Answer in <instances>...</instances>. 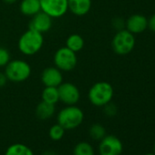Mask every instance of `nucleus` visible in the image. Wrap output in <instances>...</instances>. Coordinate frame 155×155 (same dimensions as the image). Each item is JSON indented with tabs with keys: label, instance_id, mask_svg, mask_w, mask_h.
<instances>
[{
	"label": "nucleus",
	"instance_id": "obj_22",
	"mask_svg": "<svg viewBox=\"0 0 155 155\" xmlns=\"http://www.w3.org/2000/svg\"><path fill=\"white\" fill-rule=\"evenodd\" d=\"M10 60L9 51L5 48H0V68H5Z\"/></svg>",
	"mask_w": 155,
	"mask_h": 155
},
{
	"label": "nucleus",
	"instance_id": "obj_30",
	"mask_svg": "<svg viewBox=\"0 0 155 155\" xmlns=\"http://www.w3.org/2000/svg\"><path fill=\"white\" fill-rule=\"evenodd\" d=\"M153 150H154V154H155V144H154V147H153Z\"/></svg>",
	"mask_w": 155,
	"mask_h": 155
},
{
	"label": "nucleus",
	"instance_id": "obj_20",
	"mask_svg": "<svg viewBox=\"0 0 155 155\" xmlns=\"http://www.w3.org/2000/svg\"><path fill=\"white\" fill-rule=\"evenodd\" d=\"M89 134L91 138L94 140H102L107 134H106V130L104 126H102L100 123H94L90 127L89 130Z\"/></svg>",
	"mask_w": 155,
	"mask_h": 155
},
{
	"label": "nucleus",
	"instance_id": "obj_1",
	"mask_svg": "<svg viewBox=\"0 0 155 155\" xmlns=\"http://www.w3.org/2000/svg\"><path fill=\"white\" fill-rule=\"evenodd\" d=\"M44 45L43 34L28 28L19 38L18 50L25 56L30 57L38 53Z\"/></svg>",
	"mask_w": 155,
	"mask_h": 155
},
{
	"label": "nucleus",
	"instance_id": "obj_3",
	"mask_svg": "<svg viewBox=\"0 0 155 155\" xmlns=\"http://www.w3.org/2000/svg\"><path fill=\"white\" fill-rule=\"evenodd\" d=\"M114 96V90L110 83L107 81H98L94 83L88 93L90 102L96 107H103L110 102Z\"/></svg>",
	"mask_w": 155,
	"mask_h": 155
},
{
	"label": "nucleus",
	"instance_id": "obj_12",
	"mask_svg": "<svg viewBox=\"0 0 155 155\" xmlns=\"http://www.w3.org/2000/svg\"><path fill=\"white\" fill-rule=\"evenodd\" d=\"M125 28L132 34H140L148 28V19L140 14L131 15L125 21Z\"/></svg>",
	"mask_w": 155,
	"mask_h": 155
},
{
	"label": "nucleus",
	"instance_id": "obj_13",
	"mask_svg": "<svg viewBox=\"0 0 155 155\" xmlns=\"http://www.w3.org/2000/svg\"><path fill=\"white\" fill-rule=\"evenodd\" d=\"M68 11L77 17L87 15L92 6V0H68Z\"/></svg>",
	"mask_w": 155,
	"mask_h": 155
},
{
	"label": "nucleus",
	"instance_id": "obj_9",
	"mask_svg": "<svg viewBox=\"0 0 155 155\" xmlns=\"http://www.w3.org/2000/svg\"><path fill=\"white\" fill-rule=\"evenodd\" d=\"M122 151L123 144L121 140L115 135H106L102 140H100V155H121Z\"/></svg>",
	"mask_w": 155,
	"mask_h": 155
},
{
	"label": "nucleus",
	"instance_id": "obj_14",
	"mask_svg": "<svg viewBox=\"0 0 155 155\" xmlns=\"http://www.w3.org/2000/svg\"><path fill=\"white\" fill-rule=\"evenodd\" d=\"M19 10L24 16L32 18L41 11L39 0H21Z\"/></svg>",
	"mask_w": 155,
	"mask_h": 155
},
{
	"label": "nucleus",
	"instance_id": "obj_24",
	"mask_svg": "<svg viewBox=\"0 0 155 155\" xmlns=\"http://www.w3.org/2000/svg\"><path fill=\"white\" fill-rule=\"evenodd\" d=\"M112 27L117 30H121L125 28V21L121 18H116L112 20Z\"/></svg>",
	"mask_w": 155,
	"mask_h": 155
},
{
	"label": "nucleus",
	"instance_id": "obj_15",
	"mask_svg": "<svg viewBox=\"0 0 155 155\" xmlns=\"http://www.w3.org/2000/svg\"><path fill=\"white\" fill-rule=\"evenodd\" d=\"M56 111L55 105L49 104L48 102L42 101L39 102L36 108V115L41 120H47L50 119Z\"/></svg>",
	"mask_w": 155,
	"mask_h": 155
},
{
	"label": "nucleus",
	"instance_id": "obj_17",
	"mask_svg": "<svg viewBox=\"0 0 155 155\" xmlns=\"http://www.w3.org/2000/svg\"><path fill=\"white\" fill-rule=\"evenodd\" d=\"M42 101L56 105L59 101L58 90L56 87H45L41 93Z\"/></svg>",
	"mask_w": 155,
	"mask_h": 155
},
{
	"label": "nucleus",
	"instance_id": "obj_2",
	"mask_svg": "<svg viewBox=\"0 0 155 155\" xmlns=\"http://www.w3.org/2000/svg\"><path fill=\"white\" fill-rule=\"evenodd\" d=\"M84 120L83 110L76 105H68L61 109L57 115V121L66 130L80 127Z\"/></svg>",
	"mask_w": 155,
	"mask_h": 155
},
{
	"label": "nucleus",
	"instance_id": "obj_28",
	"mask_svg": "<svg viewBox=\"0 0 155 155\" xmlns=\"http://www.w3.org/2000/svg\"><path fill=\"white\" fill-rule=\"evenodd\" d=\"M3 1L6 3V4H8V5H13V4H15V3H17L18 0H3Z\"/></svg>",
	"mask_w": 155,
	"mask_h": 155
},
{
	"label": "nucleus",
	"instance_id": "obj_25",
	"mask_svg": "<svg viewBox=\"0 0 155 155\" xmlns=\"http://www.w3.org/2000/svg\"><path fill=\"white\" fill-rule=\"evenodd\" d=\"M148 28L155 33V14L150 16V18L148 19Z\"/></svg>",
	"mask_w": 155,
	"mask_h": 155
},
{
	"label": "nucleus",
	"instance_id": "obj_5",
	"mask_svg": "<svg viewBox=\"0 0 155 155\" xmlns=\"http://www.w3.org/2000/svg\"><path fill=\"white\" fill-rule=\"evenodd\" d=\"M136 39L134 34L128 31L126 28L117 31L111 41L113 51L120 56L130 54L135 47Z\"/></svg>",
	"mask_w": 155,
	"mask_h": 155
},
{
	"label": "nucleus",
	"instance_id": "obj_27",
	"mask_svg": "<svg viewBox=\"0 0 155 155\" xmlns=\"http://www.w3.org/2000/svg\"><path fill=\"white\" fill-rule=\"evenodd\" d=\"M42 155H58L56 151L54 150H45Z\"/></svg>",
	"mask_w": 155,
	"mask_h": 155
},
{
	"label": "nucleus",
	"instance_id": "obj_29",
	"mask_svg": "<svg viewBox=\"0 0 155 155\" xmlns=\"http://www.w3.org/2000/svg\"><path fill=\"white\" fill-rule=\"evenodd\" d=\"M144 155H155L154 153H146V154H144Z\"/></svg>",
	"mask_w": 155,
	"mask_h": 155
},
{
	"label": "nucleus",
	"instance_id": "obj_21",
	"mask_svg": "<svg viewBox=\"0 0 155 155\" xmlns=\"http://www.w3.org/2000/svg\"><path fill=\"white\" fill-rule=\"evenodd\" d=\"M65 132H66V130L61 125L57 123L50 127L48 130V136L52 140L58 141V140H62V138L65 135Z\"/></svg>",
	"mask_w": 155,
	"mask_h": 155
},
{
	"label": "nucleus",
	"instance_id": "obj_23",
	"mask_svg": "<svg viewBox=\"0 0 155 155\" xmlns=\"http://www.w3.org/2000/svg\"><path fill=\"white\" fill-rule=\"evenodd\" d=\"M103 111H104L106 116L114 117V116H116V114L118 112V108L114 103H112L110 101L108 104H106L105 106H103Z\"/></svg>",
	"mask_w": 155,
	"mask_h": 155
},
{
	"label": "nucleus",
	"instance_id": "obj_26",
	"mask_svg": "<svg viewBox=\"0 0 155 155\" xmlns=\"http://www.w3.org/2000/svg\"><path fill=\"white\" fill-rule=\"evenodd\" d=\"M8 81V79H7V77H6L5 73L0 71V88H3V87L7 84Z\"/></svg>",
	"mask_w": 155,
	"mask_h": 155
},
{
	"label": "nucleus",
	"instance_id": "obj_4",
	"mask_svg": "<svg viewBox=\"0 0 155 155\" xmlns=\"http://www.w3.org/2000/svg\"><path fill=\"white\" fill-rule=\"evenodd\" d=\"M4 73L8 81L14 83H21L28 80L31 75V67L23 59H12L5 67Z\"/></svg>",
	"mask_w": 155,
	"mask_h": 155
},
{
	"label": "nucleus",
	"instance_id": "obj_19",
	"mask_svg": "<svg viewBox=\"0 0 155 155\" xmlns=\"http://www.w3.org/2000/svg\"><path fill=\"white\" fill-rule=\"evenodd\" d=\"M73 155H95V150L93 146L88 141H81L74 147Z\"/></svg>",
	"mask_w": 155,
	"mask_h": 155
},
{
	"label": "nucleus",
	"instance_id": "obj_6",
	"mask_svg": "<svg viewBox=\"0 0 155 155\" xmlns=\"http://www.w3.org/2000/svg\"><path fill=\"white\" fill-rule=\"evenodd\" d=\"M54 66L62 72L73 70L78 64L77 53L71 51L67 47L59 48L54 54Z\"/></svg>",
	"mask_w": 155,
	"mask_h": 155
},
{
	"label": "nucleus",
	"instance_id": "obj_16",
	"mask_svg": "<svg viewBox=\"0 0 155 155\" xmlns=\"http://www.w3.org/2000/svg\"><path fill=\"white\" fill-rule=\"evenodd\" d=\"M85 46V41L83 38L79 34H71L68 37L66 40V46L68 48H69L71 51L78 53L83 49Z\"/></svg>",
	"mask_w": 155,
	"mask_h": 155
},
{
	"label": "nucleus",
	"instance_id": "obj_8",
	"mask_svg": "<svg viewBox=\"0 0 155 155\" xmlns=\"http://www.w3.org/2000/svg\"><path fill=\"white\" fill-rule=\"evenodd\" d=\"M59 101L66 106L76 105L81 100V91L75 84L71 82H62L58 87Z\"/></svg>",
	"mask_w": 155,
	"mask_h": 155
},
{
	"label": "nucleus",
	"instance_id": "obj_11",
	"mask_svg": "<svg viewBox=\"0 0 155 155\" xmlns=\"http://www.w3.org/2000/svg\"><path fill=\"white\" fill-rule=\"evenodd\" d=\"M53 26V18L46 13L40 11L31 18L29 22V28L38 31L41 34L48 32Z\"/></svg>",
	"mask_w": 155,
	"mask_h": 155
},
{
	"label": "nucleus",
	"instance_id": "obj_18",
	"mask_svg": "<svg viewBox=\"0 0 155 155\" xmlns=\"http://www.w3.org/2000/svg\"><path fill=\"white\" fill-rule=\"evenodd\" d=\"M5 155H34V152L26 144L14 143L7 149Z\"/></svg>",
	"mask_w": 155,
	"mask_h": 155
},
{
	"label": "nucleus",
	"instance_id": "obj_7",
	"mask_svg": "<svg viewBox=\"0 0 155 155\" xmlns=\"http://www.w3.org/2000/svg\"><path fill=\"white\" fill-rule=\"evenodd\" d=\"M41 11L51 18H59L68 11V0H39Z\"/></svg>",
	"mask_w": 155,
	"mask_h": 155
},
{
	"label": "nucleus",
	"instance_id": "obj_10",
	"mask_svg": "<svg viewBox=\"0 0 155 155\" xmlns=\"http://www.w3.org/2000/svg\"><path fill=\"white\" fill-rule=\"evenodd\" d=\"M40 79L45 87L58 88L63 82V74L62 71L55 66L48 67L42 71Z\"/></svg>",
	"mask_w": 155,
	"mask_h": 155
}]
</instances>
